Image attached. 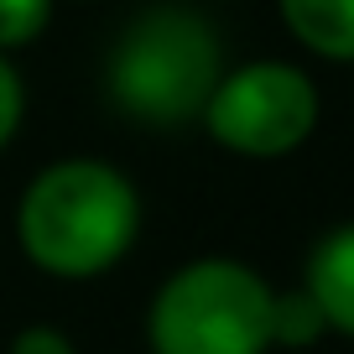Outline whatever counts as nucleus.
Here are the masks:
<instances>
[{"label":"nucleus","instance_id":"nucleus-1","mask_svg":"<svg viewBox=\"0 0 354 354\" xmlns=\"http://www.w3.org/2000/svg\"><path fill=\"white\" fill-rule=\"evenodd\" d=\"M141 234V193L100 156H63L26 183L16 240L26 261L57 281H88L131 255Z\"/></svg>","mask_w":354,"mask_h":354},{"label":"nucleus","instance_id":"nucleus-2","mask_svg":"<svg viewBox=\"0 0 354 354\" xmlns=\"http://www.w3.org/2000/svg\"><path fill=\"white\" fill-rule=\"evenodd\" d=\"M224 78V42L193 6H146L110 47L104 88L136 125L177 131L203 115Z\"/></svg>","mask_w":354,"mask_h":354},{"label":"nucleus","instance_id":"nucleus-3","mask_svg":"<svg viewBox=\"0 0 354 354\" xmlns=\"http://www.w3.org/2000/svg\"><path fill=\"white\" fill-rule=\"evenodd\" d=\"M271 281L245 261L203 255L177 266L146 308L151 354H271Z\"/></svg>","mask_w":354,"mask_h":354},{"label":"nucleus","instance_id":"nucleus-4","mask_svg":"<svg viewBox=\"0 0 354 354\" xmlns=\"http://www.w3.org/2000/svg\"><path fill=\"white\" fill-rule=\"evenodd\" d=\"M318 84L297 63L255 57V63L224 68L198 120L224 151L250 156V162H277L308 146V136L318 131Z\"/></svg>","mask_w":354,"mask_h":354},{"label":"nucleus","instance_id":"nucleus-5","mask_svg":"<svg viewBox=\"0 0 354 354\" xmlns=\"http://www.w3.org/2000/svg\"><path fill=\"white\" fill-rule=\"evenodd\" d=\"M302 292L318 302L328 333L354 339V219L333 224L302 266Z\"/></svg>","mask_w":354,"mask_h":354},{"label":"nucleus","instance_id":"nucleus-6","mask_svg":"<svg viewBox=\"0 0 354 354\" xmlns=\"http://www.w3.org/2000/svg\"><path fill=\"white\" fill-rule=\"evenodd\" d=\"M292 42L323 63H354V0H277Z\"/></svg>","mask_w":354,"mask_h":354},{"label":"nucleus","instance_id":"nucleus-7","mask_svg":"<svg viewBox=\"0 0 354 354\" xmlns=\"http://www.w3.org/2000/svg\"><path fill=\"white\" fill-rule=\"evenodd\" d=\"M323 333H328V323H323L318 302H313L308 292L302 287L277 292V302H271V344H277V349H308Z\"/></svg>","mask_w":354,"mask_h":354},{"label":"nucleus","instance_id":"nucleus-8","mask_svg":"<svg viewBox=\"0 0 354 354\" xmlns=\"http://www.w3.org/2000/svg\"><path fill=\"white\" fill-rule=\"evenodd\" d=\"M53 21V0H0V53L11 57L16 47L37 42Z\"/></svg>","mask_w":354,"mask_h":354},{"label":"nucleus","instance_id":"nucleus-9","mask_svg":"<svg viewBox=\"0 0 354 354\" xmlns=\"http://www.w3.org/2000/svg\"><path fill=\"white\" fill-rule=\"evenodd\" d=\"M21 115H26V84H21V73H16V63L0 53V151L16 141Z\"/></svg>","mask_w":354,"mask_h":354},{"label":"nucleus","instance_id":"nucleus-10","mask_svg":"<svg viewBox=\"0 0 354 354\" xmlns=\"http://www.w3.org/2000/svg\"><path fill=\"white\" fill-rule=\"evenodd\" d=\"M6 354H78L73 339H68L63 328H47V323H32V328H21L11 339V349Z\"/></svg>","mask_w":354,"mask_h":354}]
</instances>
